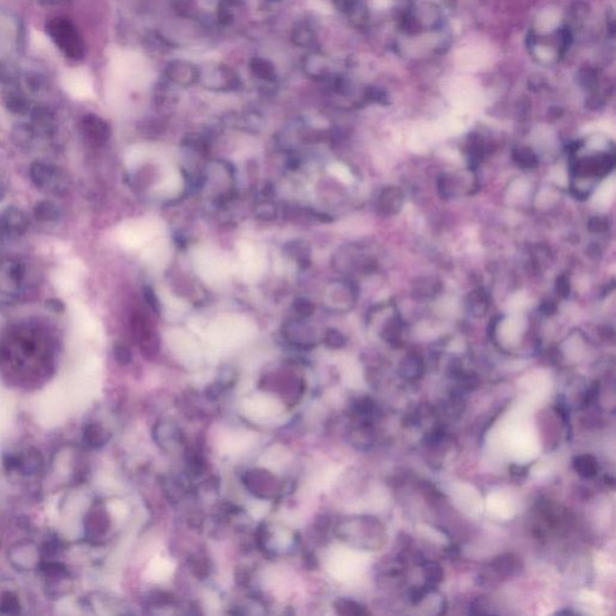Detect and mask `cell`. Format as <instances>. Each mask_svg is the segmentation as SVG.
I'll return each mask as SVG.
<instances>
[{"label": "cell", "mask_w": 616, "mask_h": 616, "mask_svg": "<svg viewBox=\"0 0 616 616\" xmlns=\"http://www.w3.org/2000/svg\"><path fill=\"white\" fill-rule=\"evenodd\" d=\"M199 80L206 88L213 90H232L239 84L237 74L226 65H216L205 72L200 69Z\"/></svg>", "instance_id": "6da1fadb"}, {"label": "cell", "mask_w": 616, "mask_h": 616, "mask_svg": "<svg viewBox=\"0 0 616 616\" xmlns=\"http://www.w3.org/2000/svg\"><path fill=\"white\" fill-rule=\"evenodd\" d=\"M62 84L68 93L74 98H88L93 93L92 77L88 71L82 68H74L65 71L62 76Z\"/></svg>", "instance_id": "7a4b0ae2"}, {"label": "cell", "mask_w": 616, "mask_h": 616, "mask_svg": "<svg viewBox=\"0 0 616 616\" xmlns=\"http://www.w3.org/2000/svg\"><path fill=\"white\" fill-rule=\"evenodd\" d=\"M244 483L249 491L262 498L275 496L276 492L278 491L277 479L269 471H248L244 475Z\"/></svg>", "instance_id": "3957f363"}, {"label": "cell", "mask_w": 616, "mask_h": 616, "mask_svg": "<svg viewBox=\"0 0 616 616\" xmlns=\"http://www.w3.org/2000/svg\"><path fill=\"white\" fill-rule=\"evenodd\" d=\"M282 335L293 346L312 348L317 345L315 329L300 319L289 320L282 326Z\"/></svg>", "instance_id": "277c9868"}, {"label": "cell", "mask_w": 616, "mask_h": 616, "mask_svg": "<svg viewBox=\"0 0 616 616\" xmlns=\"http://www.w3.org/2000/svg\"><path fill=\"white\" fill-rule=\"evenodd\" d=\"M133 331L135 340L138 341L139 346H141L143 354L148 358H153L158 354L160 345L159 338L153 331L151 324L141 315L133 317Z\"/></svg>", "instance_id": "5b68a950"}, {"label": "cell", "mask_w": 616, "mask_h": 616, "mask_svg": "<svg viewBox=\"0 0 616 616\" xmlns=\"http://www.w3.org/2000/svg\"><path fill=\"white\" fill-rule=\"evenodd\" d=\"M165 76L176 86L189 87L199 81L200 69L191 62L176 59L166 65Z\"/></svg>", "instance_id": "8992f818"}, {"label": "cell", "mask_w": 616, "mask_h": 616, "mask_svg": "<svg viewBox=\"0 0 616 616\" xmlns=\"http://www.w3.org/2000/svg\"><path fill=\"white\" fill-rule=\"evenodd\" d=\"M404 194L397 187H388L383 189L378 198L377 210L381 216H395L404 206Z\"/></svg>", "instance_id": "52a82bcc"}, {"label": "cell", "mask_w": 616, "mask_h": 616, "mask_svg": "<svg viewBox=\"0 0 616 616\" xmlns=\"http://www.w3.org/2000/svg\"><path fill=\"white\" fill-rule=\"evenodd\" d=\"M490 568L498 578H512L523 571V562L516 555L503 554L492 560Z\"/></svg>", "instance_id": "ba28073f"}, {"label": "cell", "mask_w": 616, "mask_h": 616, "mask_svg": "<svg viewBox=\"0 0 616 616\" xmlns=\"http://www.w3.org/2000/svg\"><path fill=\"white\" fill-rule=\"evenodd\" d=\"M399 372L401 374V377L406 378L408 381L420 379L424 372H425L424 360L421 359L420 355H407L401 361V364H400Z\"/></svg>", "instance_id": "9c48e42d"}, {"label": "cell", "mask_w": 616, "mask_h": 616, "mask_svg": "<svg viewBox=\"0 0 616 616\" xmlns=\"http://www.w3.org/2000/svg\"><path fill=\"white\" fill-rule=\"evenodd\" d=\"M490 306V297L483 288H477L467 297V307L472 315L482 317Z\"/></svg>", "instance_id": "30bf717a"}, {"label": "cell", "mask_w": 616, "mask_h": 616, "mask_svg": "<svg viewBox=\"0 0 616 616\" xmlns=\"http://www.w3.org/2000/svg\"><path fill=\"white\" fill-rule=\"evenodd\" d=\"M292 39L294 44L299 47H313L317 42V35L313 28L306 22L297 23L292 31Z\"/></svg>", "instance_id": "8fae6325"}, {"label": "cell", "mask_w": 616, "mask_h": 616, "mask_svg": "<svg viewBox=\"0 0 616 616\" xmlns=\"http://www.w3.org/2000/svg\"><path fill=\"white\" fill-rule=\"evenodd\" d=\"M573 468L583 478H592V477L597 475L599 462L596 460V457H592V455L584 454V455L574 457Z\"/></svg>", "instance_id": "7c38bea8"}, {"label": "cell", "mask_w": 616, "mask_h": 616, "mask_svg": "<svg viewBox=\"0 0 616 616\" xmlns=\"http://www.w3.org/2000/svg\"><path fill=\"white\" fill-rule=\"evenodd\" d=\"M442 283L434 277H421L413 284V295L416 297H432L439 293Z\"/></svg>", "instance_id": "4fadbf2b"}, {"label": "cell", "mask_w": 616, "mask_h": 616, "mask_svg": "<svg viewBox=\"0 0 616 616\" xmlns=\"http://www.w3.org/2000/svg\"><path fill=\"white\" fill-rule=\"evenodd\" d=\"M303 67L308 75L318 79V77H326L329 75V65L326 59L318 54H312L307 56L303 63Z\"/></svg>", "instance_id": "5bb4252c"}, {"label": "cell", "mask_w": 616, "mask_h": 616, "mask_svg": "<svg viewBox=\"0 0 616 616\" xmlns=\"http://www.w3.org/2000/svg\"><path fill=\"white\" fill-rule=\"evenodd\" d=\"M373 441H374V434L370 422H361V425L352 432V442L358 449L366 450L372 445Z\"/></svg>", "instance_id": "9a60e30c"}, {"label": "cell", "mask_w": 616, "mask_h": 616, "mask_svg": "<svg viewBox=\"0 0 616 616\" xmlns=\"http://www.w3.org/2000/svg\"><path fill=\"white\" fill-rule=\"evenodd\" d=\"M381 337L391 346H401V343H402V322L399 318L393 317L383 329Z\"/></svg>", "instance_id": "2e32d148"}, {"label": "cell", "mask_w": 616, "mask_h": 616, "mask_svg": "<svg viewBox=\"0 0 616 616\" xmlns=\"http://www.w3.org/2000/svg\"><path fill=\"white\" fill-rule=\"evenodd\" d=\"M421 567L425 576V584L430 587L436 589V586L443 581V568L439 562L434 561H424L421 563Z\"/></svg>", "instance_id": "e0dca14e"}, {"label": "cell", "mask_w": 616, "mask_h": 616, "mask_svg": "<svg viewBox=\"0 0 616 616\" xmlns=\"http://www.w3.org/2000/svg\"><path fill=\"white\" fill-rule=\"evenodd\" d=\"M251 69H252L253 74L257 76L258 79H262V80L265 81H272L275 79V67L267 59L254 58L252 63H251Z\"/></svg>", "instance_id": "ac0fdd59"}, {"label": "cell", "mask_w": 616, "mask_h": 616, "mask_svg": "<svg viewBox=\"0 0 616 616\" xmlns=\"http://www.w3.org/2000/svg\"><path fill=\"white\" fill-rule=\"evenodd\" d=\"M513 158H514L515 163L525 170H531V168H537V165H538L537 155L528 147H520V148L514 150Z\"/></svg>", "instance_id": "d6986e66"}, {"label": "cell", "mask_w": 616, "mask_h": 616, "mask_svg": "<svg viewBox=\"0 0 616 616\" xmlns=\"http://www.w3.org/2000/svg\"><path fill=\"white\" fill-rule=\"evenodd\" d=\"M335 609L341 615H365L368 613L364 606L349 599H337L335 602Z\"/></svg>", "instance_id": "ffe728a7"}, {"label": "cell", "mask_w": 616, "mask_h": 616, "mask_svg": "<svg viewBox=\"0 0 616 616\" xmlns=\"http://www.w3.org/2000/svg\"><path fill=\"white\" fill-rule=\"evenodd\" d=\"M337 8L350 17H364L365 8L360 0H333Z\"/></svg>", "instance_id": "44dd1931"}, {"label": "cell", "mask_w": 616, "mask_h": 616, "mask_svg": "<svg viewBox=\"0 0 616 616\" xmlns=\"http://www.w3.org/2000/svg\"><path fill=\"white\" fill-rule=\"evenodd\" d=\"M324 343L331 349H341L347 345L345 335L336 329H328L324 335Z\"/></svg>", "instance_id": "7402d4cb"}, {"label": "cell", "mask_w": 616, "mask_h": 616, "mask_svg": "<svg viewBox=\"0 0 616 616\" xmlns=\"http://www.w3.org/2000/svg\"><path fill=\"white\" fill-rule=\"evenodd\" d=\"M293 310L297 313L299 318L306 319L308 317L313 315L315 312V305L305 297H299L293 302Z\"/></svg>", "instance_id": "603a6c76"}, {"label": "cell", "mask_w": 616, "mask_h": 616, "mask_svg": "<svg viewBox=\"0 0 616 616\" xmlns=\"http://www.w3.org/2000/svg\"><path fill=\"white\" fill-rule=\"evenodd\" d=\"M579 82L584 88L592 90L597 87L599 84V77H597V71L592 68H584L579 72Z\"/></svg>", "instance_id": "cb8c5ba5"}, {"label": "cell", "mask_w": 616, "mask_h": 616, "mask_svg": "<svg viewBox=\"0 0 616 616\" xmlns=\"http://www.w3.org/2000/svg\"><path fill=\"white\" fill-rule=\"evenodd\" d=\"M143 297H145V301L147 302V305L151 307L152 310H155V315H160L161 306H160V302L158 300V297H157V294L155 293V290L151 287H145L143 288Z\"/></svg>", "instance_id": "d4e9b609"}, {"label": "cell", "mask_w": 616, "mask_h": 616, "mask_svg": "<svg viewBox=\"0 0 616 616\" xmlns=\"http://www.w3.org/2000/svg\"><path fill=\"white\" fill-rule=\"evenodd\" d=\"M36 214H38V218H40V219L51 221L57 216V210L54 205H51L49 203H42L36 207Z\"/></svg>", "instance_id": "484cf974"}, {"label": "cell", "mask_w": 616, "mask_h": 616, "mask_svg": "<svg viewBox=\"0 0 616 616\" xmlns=\"http://www.w3.org/2000/svg\"><path fill=\"white\" fill-rule=\"evenodd\" d=\"M556 292L560 297L566 299L571 294V281L566 275H561L556 280Z\"/></svg>", "instance_id": "4316f807"}, {"label": "cell", "mask_w": 616, "mask_h": 616, "mask_svg": "<svg viewBox=\"0 0 616 616\" xmlns=\"http://www.w3.org/2000/svg\"><path fill=\"white\" fill-rule=\"evenodd\" d=\"M609 228V222L606 217H594L589 221V229L592 232H604Z\"/></svg>", "instance_id": "83f0119b"}, {"label": "cell", "mask_w": 616, "mask_h": 616, "mask_svg": "<svg viewBox=\"0 0 616 616\" xmlns=\"http://www.w3.org/2000/svg\"><path fill=\"white\" fill-rule=\"evenodd\" d=\"M599 383H596L594 381L592 386H590L587 391H586L585 396H584V400H583V402H581V408H586L591 406V404H594V401H596V397L599 396Z\"/></svg>", "instance_id": "f1b7e54d"}, {"label": "cell", "mask_w": 616, "mask_h": 616, "mask_svg": "<svg viewBox=\"0 0 616 616\" xmlns=\"http://www.w3.org/2000/svg\"><path fill=\"white\" fill-rule=\"evenodd\" d=\"M115 356L117 361L120 363V364H129L130 361H132V353H130V350H129L128 347L117 346L115 348Z\"/></svg>", "instance_id": "f546056e"}, {"label": "cell", "mask_w": 616, "mask_h": 616, "mask_svg": "<svg viewBox=\"0 0 616 616\" xmlns=\"http://www.w3.org/2000/svg\"><path fill=\"white\" fill-rule=\"evenodd\" d=\"M258 218L262 219H272L276 216L275 206L271 204H264L258 210Z\"/></svg>", "instance_id": "4dcf8cb0"}, {"label": "cell", "mask_w": 616, "mask_h": 616, "mask_svg": "<svg viewBox=\"0 0 616 616\" xmlns=\"http://www.w3.org/2000/svg\"><path fill=\"white\" fill-rule=\"evenodd\" d=\"M528 468H530V466H519V465H512L510 467V475L515 477V478H525L528 473Z\"/></svg>", "instance_id": "1f68e13d"}, {"label": "cell", "mask_w": 616, "mask_h": 616, "mask_svg": "<svg viewBox=\"0 0 616 616\" xmlns=\"http://www.w3.org/2000/svg\"><path fill=\"white\" fill-rule=\"evenodd\" d=\"M539 310H541L542 313L546 315H554L556 310H558V306H556V303L554 301H551V300H548V301H544L542 303L541 307H539Z\"/></svg>", "instance_id": "d6a6232c"}, {"label": "cell", "mask_w": 616, "mask_h": 616, "mask_svg": "<svg viewBox=\"0 0 616 616\" xmlns=\"http://www.w3.org/2000/svg\"><path fill=\"white\" fill-rule=\"evenodd\" d=\"M556 615H574V613L571 612V610H567V609H564V610L556 613Z\"/></svg>", "instance_id": "836d02e7"}, {"label": "cell", "mask_w": 616, "mask_h": 616, "mask_svg": "<svg viewBox=\"0 0 616 616\" xmlns=\"http://www.w3.org/2000/svg\"><path fill=\"white\" fill-rule=\"evenodd\" d=\"M267 1H281V0H267Z\"/></svg>", "instance_id": "e575fe53"}]
</instances>
